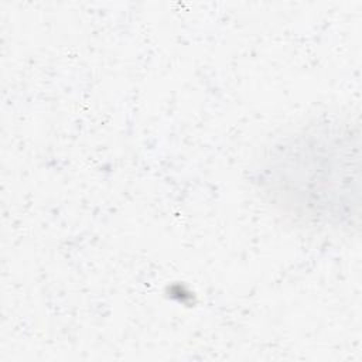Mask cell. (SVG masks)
Segmentation results:
<instances>
[{
	"label": "cell",
	"mask_w": 362,
	"mask_h": 362,
	"mask_svg": "<svg viewBox=\"0 0 362 362\" xmlns=\"http://www.w3.org/2000/svg\"><path fill=\"white\" fill-rule=\"evenodd\" d=\"M356 141V140H355ZM348 124H313L279 140L260 164V188L287 215L313 226L351 225L358 204V144Z\"/></svg>",
	"instance_id": "6da1fadb"
}]
</instances>
